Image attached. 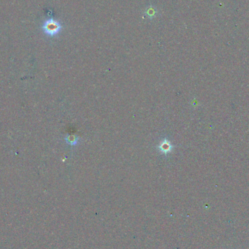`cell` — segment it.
<instances>
[{"label":"cell","instance_id":"obj_1","mask_svg":"<svg viewBox=\"0 0 249 249\" xmlns=\"http://www.w3.org/2000/svg\"><path fill=\"white\" fill-rule=\"evenodd\" d=\"M61 30V25L54 19H49L43 25V31L47 35L54 36Z\"/></svg>","mask_w":249,"mask_h":249},{"label":"cell","instance_id":"obj_2","mask_svg":"<svg viewBox=\"0 0 249 249\" xmlns=\"http://www.w3.org/2000/svg\"><path fill=\"white\" fill-rule=\"evenodd\" d=\"M159 151L162 154H168L170 153L171 150L173 149V145L170 141L167 139H164L162 141H161L160 144L158 146Z\"/></svg>","mask_w":249,"mask_h":249},{"label":"cell","instance_id":"obj_3","mask_svg":"<svg viewBox=\"0 0 249 249\" xmlns=\"http://www.w3.org/2000/svg\"><path fill=\"white\" fill-rule=\"evenodd\" d=\"M66 141L70 145L74 146L77 144V143H78V138L75 135H69V136H67V137L66 138Z\"/></svg>","mask_w":249,"mask_h":249}]
</instances>
